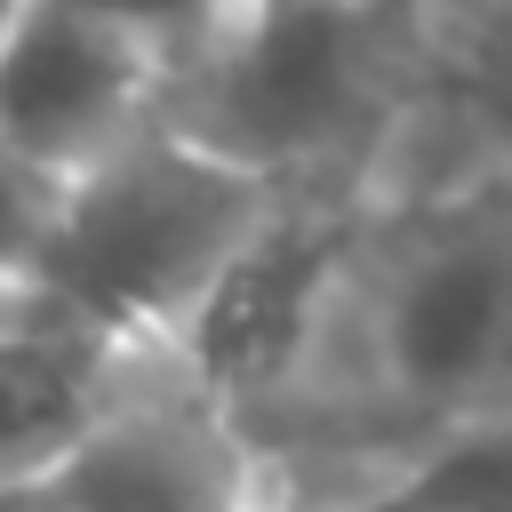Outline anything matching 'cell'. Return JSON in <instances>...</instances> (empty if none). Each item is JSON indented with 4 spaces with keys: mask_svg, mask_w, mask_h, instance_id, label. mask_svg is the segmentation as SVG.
Returning <instances> with one entry per match:
<instances>
[{
    "mask_svg": "<svg viewBox=\"0 0 512 512\" xmlns=\"http://www.w3.org/2000/svg\"><path fill=\"white\" fill-rule=\"evenodd\" d=\"M56 200H64V176L0 136V280H32L40 240L56 224Z\"/></svg>",
    "mask_w": 512,
    "mask_h": 512,
    "instance_id": "cell-10",
    "label": "cell"
},
{
    "mask_svg": "<svg viewBox=\"0 0 512 512\" xmlns=\"http://www.w3.org/2000/svg\"><path fill=\"white\" fill-rule=\"evenodd\" d=\"M24 16V0H0V40H8V24Z\"/></svg>",
    "mask_w": 512,
    "mask_h": 512,
    "instance_id": "cell-13",
    "label": "cell"
},
{
    "mask_svg": "<svg viewBox=\"0 0 512 512\" xmlns=\"http://www.w3.org/2000/svg\"><path fill=\"white\" fill-rule=\"evenodd\" d=\"M512 408V160L360 200L288 384L240 416L280 512L392 480L416 448Z\"/></svg>",
    "mask_w": 512,
    "mask_h": 512,
    "instance_id": "cell-1",
    "label": "cell"
},
{
    "mask_svg": "<svg viewBox=\"0 0 512 512\" xmlns=\"http://www.w3.org/2000/svg\"><path fill=\"white\" fill-rule=\"evenodd\" d=\"M160 112V56L72 0H24L0 40V136L56 176Z\"/></svg>",
    "mask_w": 512,
    "mask_h": 512,
    "instance_id": "cell-6",
    "label": "cell"
},
{
    "mask_svg": "<svg viewBox=\"0 0 512 512\" xmlns=\"http://www.w3.org/2000/svg\"><path fill=\"white\" fill-rule=\"evenodd\" d=\"M160 344H112L88 328H32L0 336V472L48 456L64 432H80Z\"/></svg>",
    "mask_w": 512,
    "mask_h": 512,
    "instance_id": "cell-7",
    "label": "cell"
},
{
    "mask_svg": "<svg viewBox=\"0 0 512 512\" xmlns=\"http://www.w3.org/2000/svg\"><path fill=\"white\" fill-rule=\"evenodd\" d=\"M0 512H280L240 416L152 352L80 432L0 472Z\"/></svg>",
    "mask_w": 512,
    "mask_h": 512,
    "instance_id": "cell-4",
    "label": "cell"
},
{
    "mask_svg": "<svg viewBox=\"0 0 512 512\" xmlns=\"http://www.w3.org/2000/svg\"><path fill=\"white\" fill-rule=\"evenodd\" d=\"M352 224H360L352 192H272L256 232L224 256V272L176 328V344H168L176 368L200 392H216L232 416L264 408L312 344V320L328 304Z\"/></svg>",
    "mask_w": 512,
    "mask_h": 512,
    "instance_id": "cell-5",
    "label": "cell"
},
{
    "mask_svg": "<svg viewBox=\"0 0 512 512\" xmlns=\"http://www.w3.org/2000/svg\"><path fill=\"white\" fill-rule=\"evenodd\" d=\"M32 328H72L32 280H0V336H32Z\"/></svg>",
    "mask_w": 512,
    "mask_h": 512,
    "instance_id": "cell-11",
    "label": "cell"
},
{
    "mask_svg": "<svg viewBox=\"0 0 512 512\" xmlns=\"http://www.w3.org/2000/svg\"><path fill=\"white\" fill-rule=\"evenodd\" d=\"M72 8H88V16L120 24L128 40H144V48L160 56V88H168V72H184V64L240 16V0H72Z\"/></svg>",
    "mask_w": 512,
    "mask_h": 512,
    "instance_id": "cell-9",
    "label": "cell"
},
{
    "mask_svg": "<svg viewBox=\"0 0 512 512\" xmlns=\"http://www.w3.org/2000/svg\"><path fill=\"white\" fill-rule=\"evenodd\" d=\"M320 512H368V496H344V504H320Z\"/></svg>",
    "mask_w": 512,
    "mask_h": 512,
    "instance_id": "cell-14",
    "label": "cell"
},
{
    "mask_svg": "<svg viewBox=\"0 0 512 512\" xmlns=\"http://www.w3.org/2000/svg\"><path fill=\"white\" fill-rule=\"evenodd\" d=\"M368 512H512V408L416 448L368 488Z\"/></svg>",
    "mask_w": 512,
    "mask_h": 512,
    "instance_id": "cell-8",
    "label": "cell"
},
{
    "mask_svg": "<svg viewBox=\"0 0 512 512\" xmlns=\"http://www.w3.org/2000/svg\"><path fill=\"white\" fill-rule=\"evenodd\" d=\"M408 8H416V32H424V48H432V40L464 32L480 8H496V0H408Z\"/></svg>",
    "mask_w": 512,
    "mask_h": 512,
    "instance_id": "cell-12",
    "label": "cell"
},
{
    "mask_svg": "<svg viewBox=\"0 0 512 512\" xmlns=\"http://www.w3.org/2000/svg\"><path fill=\"white\" fill-rule=\"evenodd\" d=\"M264 208H272L264 176L232 168L224 152L192 144L152 112L112 152L64 176L32 288L88 336L168 352Z\"/></svg>",
    "mask_w": 512,
    "mask_h": 512,
    "instance_id": "cell-3",
    "label": "cell"
},
{
    "mask_svg": "<svg viewBox=\"0 0 512 512\" xmlns=\"http://www.w3.org/2000/svg\"><path fill=\"white\" fill-rule=\"evenodd\" d=\"M424 88L408 0H240V16L160 88V120L272 192L368 200L384 144Z\"/></svg>",
    "mask_w": 512,
    "mask_h": 512,
    "instance_id": "cell-2",
    "label": "cell"
}]
</instances>
